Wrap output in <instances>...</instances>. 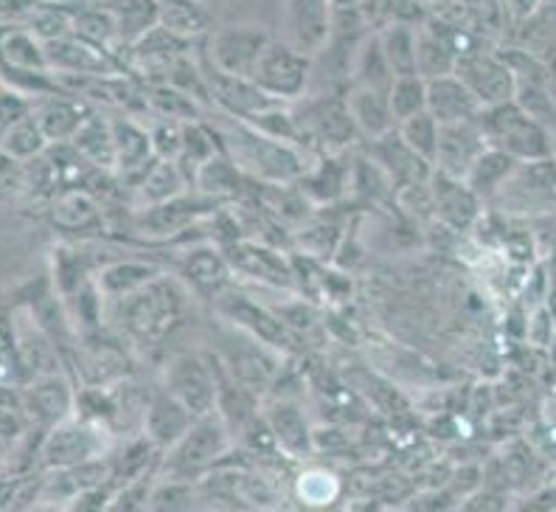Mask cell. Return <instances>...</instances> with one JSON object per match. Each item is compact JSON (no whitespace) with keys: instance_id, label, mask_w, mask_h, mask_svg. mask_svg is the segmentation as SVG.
<instances>
[{"instance_id":"37","label":"cell","mask_w":556,"mask_h":512,"mask_svg":"<svg viewBox=\"0 0 556 512\" xmlns=\"http://www.w3.org/2000/svg\"><path fill=\"white\" fill-rule=\"evenodd\" d=\"M244 172L233 164V158L228 152H217V155L211 158L208 164L200 166L198 178H194V189L203 191L205 198L214 200H231L237 198L239 191H242L244 184Z\"/></svg>"},{"instance_id":"12","label":"cell","mask_w":556,"mask_h":512,"mask_svg":"<svg viewBox=\"0 0 556 512\" xmlns=\"http://www.w3.org/2000/svg\"><path fill=\"white\" fill-rule=\"evenodd\" d=\"M270 35L258 26H225L217 35H211L205 60L223 74L248 76L251 79L258 60L270 46Z\"/></svg>"},{"instance_id":"5","label":"cell","mask_w":556,"mask_h":512,"mask_svg":"<svg viewBox=\"0 0 556 512\" xmlns=\"http://www.w3.org/2000/svg\"><path fill=\"white\" fill-rule=\"evenodd\" d=\"M163 389L177 397L194 417H208L219 403L217 363L200 352H184L169 363Z\"/></svg>"},{"instance_id":"39","label":"cell","mask_w":556,"mask_h":512,"mask_svg":"<svg viewBox=\"0 0 556 512\" xmlns=\"http://www.w3.org/2000/svg\"><path fill=\"white\" fill-rule=\"evenodd\" d=\"M458 60L462 54L455 51L453 42L441 35L433 23H428L425 28H419V74L425 79H433V76L455 74L458 68Z\"/></svg>"},{"instance_id":"57","label":"cell","mask_w":556,"mask_h":512,"mask_svg":"<svg viewBox=\"0 0 556 512\" xmlns=\"http://www.w3.org/2000/svg\"><path fill=\"white\" fill-rule=\"evenodd\" d=\"M554 161H556V147H554Z\"/></svg>"},{"instance_id":"43","label":"cell","mask_w":556,"mask_h":512,"mask_svg":"<svg viewBox=\"0 0 556 512\" xmlns=\"http://www.w3.org/2000/svg\"><path fill=\"white\" fill-rule=\"evenodd\" d=\"M3 65L28 71H51V62L46 54V42L28 28H14L3 35Z\"/></svg>"},{"instance_id":"4","label":"cell","mask_w":556,"mask_h":512,"mask_svg":"<svg viewBox=\"0 0 556 512\" xmlns=\"http://www.w3.org/2000/svg\"><path fill=\"white\" fill-rule=\"evenodd\" d=\"M225 451H228V425L219 417V411H214L208 417H198V423L186 430V437L163 453V476L200 485L217 467Z\"/></svg>"},{"instance_id":"45","label":"cell","mask_w":556,"mask_h":512,"mask_svg":"<svg viewBox=\"0 0 556 512\" xmlns=\"http://www.w3.org/2000/svg\"><path fill=\"white\" fill-rule=\"evenodd\" d=\"M388 102H391V110H394L396 124H402L410 116H419V113L428 110V79L421 74L396 76L391 90H388Z\"/></svg>"},{"instance_id":"2","label":"cell","mask_w":556,"mask_h":512,"mask_svg":"<svg viewBox=\"0 0 556 512\" xmlns=\"http://www.w3.org/2000/svg\"><path fill=\"white\" fill-rule=\"evenodd\" d=\"M113 301H118V308H122L118 310V322H122L124 333L132 341H141L147 347L166 341L180 327L186 313L184 290L166 274L141 287L138 294Z\"/></svg>"},{"instance_id":"10","label":"cell","mask_w":556,"mask_h":512,"mask_svg":"<svg viewBox=\"0 0 556 512\" xmlns=\"http://www.w3.org/2000/svg\"><path fill=\"white\" fill-rule=\"evenodd\" d=\"M503 209L522 214L556 212V161H522L497 191Z\"/></svg>"},{"instance_id":"46","label":"cell","mask_w":556,"mask_h":512,"mask_svg":"<svg viewBox=\"0 0 556 512\" xmlns=\"http://www.w3.org/2000/svg\"><path fill=\"white\" fill-rule=\"evenodd\" d=\"M51 271H54V290L62 299L79 290L88 279H93L88 253L76 251V248H56Z\"/></svg>"},{"instance_id":"54","label":"cell","mask_w":556,"mask_h":512,"mask_svg":"<svg viewBox=\"0 0 556 512\" xmlns=\"http://www.w3.org/2000/svg\"><path fill=\"white\" fill-rule=\"evenodd\" d=\"M3 108H0V113H3V130L7 127H12V124L23 122V118L35 116V99L28 93H23V90L17 88H9V85H3Z\"/></svg>"},{"instance_id":"32","label":"cell","mask_w":556,"mask_h":512,"mask_svg":"<svg viewBox=\"0 0 556 512\" xmlns=\"http://www.w3.org/2000/svg\"><path fill=\"white\" fill-rule=\"evenodd\" d=\"M157 276H163V267L155 265V262L122 260L104 265L102 271L96 274V279H99V285H102L108 299H124V296L138 294L141 287L155 282Z\"/></svg>"},{"instance_id":"51","label":"cell","mask_w":556,"mask_h":512,"mask_svg":"<svg viewBox=\"0 0 556 512\" xmlns=\"http://www.w3.org/2000/svg\"><path fill=\"white\" fill-rule=\"evenodd\" d=\"M198 504V482L163 476L150 492V510H191Z\"/></svg>"},{"instance_id":"28","label":"cell","mask_w":556,"mask_h":512,"mask_svg":"<svg viewBox=\"0 0 556 512\" xmlns=\"http://www.w3.org/2000/svg\"><path fill=\"white\" fill-rule=\"evenodd\" d=\"M349 113H352L354 124H357L359 136L366 141H374V138H382L386 133L396 130L394 110H391V102H388L386 90H374L363 88V85H352L349 90Z\"/></svg>"},{"instance_id":"7","label":"cell","mask_w":556,"mask_h":512,"mask_svg":"<svg viewBox=\"0 0 556 512\" xmlns=\"http://www.w3.org/2000/svg\"><path fill=\"white\" fill-rule=\"evenodd\" d=\"M217 308L223 319L231 322L233 329L244 333L248 338H256L265 347L276 349L278 355H290L292 349H295V333L290 329V324L278 313H273V310L262 308L251 296L228 290V294L217 299Z\"/></svg>"},{"instance_id":"55","label":"cell","mask_w":556,"mask_h":512,"mask_svg":"<svg viewBox=\"0 0 556 512\" xmlns=\"http://www.w3.org/2000/svg\"><path fill=\"white\" fill-rule=\"evenodd\" d=\"M536 7H540V0H506V9H509L515 21H529Z\"/></svg>"},{"instance_id":"1","label":"cell","mask_w":556,"mask_h":512,"mask_svg":"<svg viewBox=\"0 0 556 512\" xmlns=\"http://www.w3.org/2000/svg\"><path fill=\"white\" fill-rule=\"evenodd\" d=\"M223 150L233 158V164L244 172V178L256 184H299L309 170L304 161V147L267 133L256 130L248 122L228 116V122L214 124Z\"/></svg>"},{"instance_id":"24","label":"cell","mask_w":556,"mask_h":512,"mask_svg":"<svg viewBox=\"0 0 556 512\" xmlns=\"http://www.w3.org/2000/svg\"><path fill=\"white\" fill-rule=\"evenodd\" d=\"M428 110L441 124L478 122L483 102L458 74H444L428 79Z\"/></svg>"},{"instance_id":"44","label":"cell","mask_w":556,"mask_h":512,"mask_svg":"<svg viewBox=\"0 0 556 512\" xmlns=\"http://www.w3.org/2000/svg\"><path fill=\"white\" fill-rule=\"evenodd\" d=\"M299 184L304 186L306 198L329 203L338 195H343L346 186H352V170H343L334 158H324L315 170L304 172V178Z\"/></svg>"},{"instance_id":"40","label":"cell","mask_w":556,"mask_h":512,"mask_svg":"<svg viewBox=\"0 0 556 512\" xmlns=\"http://www.w3.org/2000/svg\"><path fill=\"white\" fill-rule=\"evenodd\" d=\"M110 12L116 14L122 42L132 46L150 28L161 23V3L157 0H110Z\"/></svg>"},{"instance_id":"25","label":"cell","mask_w":556,"mask_h":512,"mask_svg":"<svg viewBox=\"0 0 556 512\" xmlns=\"http://www.w3.org/2000/svg\"><path fill=\"white\" fill-rule=\"evenodd\" d=\"M265 423L270 425L273 437H276L278 451L290 459H306L315 451V434L313 425L306 420L299 403L292 400H276L262 411Z\"/></svg>"},{"instance_id":"8","label":"cell","mask_w":556,"mask_h":512,"mask_svg":"<svg viewBox=\"0 0 556 512\" xmlns=\"http://www.w3.org/2000/svg\"><path fill=\"white\" fill-rule=\"evenodd\" d=\"M99 457H104V428L81 417H71L46 430L40 445V462L46 471L85 465Z\"/></svg>"},{"instance_id":"22","label":"cell","mask_w":556,"mask_h":512,"mask_svg":"<svg viewBox=\"0 0 556 512\" xmlns=\"http://www.w3.org/2000/svg\"><path fill=\"white\" fill-rule=\"evenodd\" d=\"M113 136H116V178L136 189L143 175L155 164V143L150 127H141L132 116H113Z\"/></svg>"},{"instance_id":"56","label":"cell","mask_w":556,"mask_h":512,"mask_svg":"<svg viewBox=\"0 0 556 512\" xmlns=\"http://www.w3.org/2000/svg\"><path fill=\"white\" fill-rule=\"evenodd\" d=\"M551 276L556 279V248H554V257H551Z\"/></svg>"},{"instance_id":"14","label":"cell","mask_w":556,"mask_h":512,"mask_svg":"<svg viewBox=\"0 0 556 512\" xmlns=\"http://www.w3.org/2000/svg\"><path fill=\"white\" fill-rule=\"evenodd\" d=\"M203 65V74H205V85H208V93H211V104H217L223 113L233 118H253L258 113H267V110L278 108V99L267 96L265 90L258 88L253 79L248 76H233V74H223L211 65L208 60L200 62Z\"/></svg>"},{"instance_id":"17","label":"cell","mask_w":556,"mask_h":512,"mask_svg":"<svg viewBox=\"0 0 556 512\" xmlns=\"http://www.w3.org/2000/svg\"><path fill=\"white\" fill-rule=\"evenodd\" d=\"M21 395L31 423L40 425L42 430H51L54 425L76 417V391L62 372L31 377Z\"/></svg>"},{"instance_id":"50","label":"cell","mask_w":556,"mask_h":512,"mask_svg":"<svg viewBox=\"0 0 556 512\" xmlns=\"http://www.w3.org/2000/svg\"><path fill=\"white\" fill-rule=\"evenodd\" d=\"M295 496L306 507H326L340 496V482L334 473L313 467V471H304L295 478Z\"/></svg>"},{"instance_id":"52","label":"cell","mask_w":556,"mask_h":512,"mask_svg":"<svg viewBox=\"0 0 556 512\" xmlns=\"http://www.w3.org/2000/svg\"><path fill=\"white\" fill-rule=\"evenodd\" d=\"M343 242V232L332 223H326V220H318V223H309L299 232V246L301 253L306 257H313V260H329L334 251Z\"/></svg>"},{"instance_id":"53","label":"cell","mask_w":556,"mask_h":512,"mask_svg":"<svg viewBox=\"0 0 556 512\" xmlns=\"http://www.w3.org/2000/svg\"><path fill=\"white\" fill-rule=\"evenodd\" d=\"M150 136L155 143V155L163 161H177L180 150H184V122H175V118L157 116L150 124Z\"/></svg>"},{"instance_id":"13","label":"cell","mask_w":556,"mask_h":512,"mask_svg":"<svg viewBox=\"0 0 556 512\" xmlns=\"http://www.w3.org/2000/svg\"><path fill=\"white\" fill-rule=\"evenodd\" d=\"M455 74L462 76L464 83L476 90V96L483 102V108L511 102L517 93L515 68H511L509 60L503 57V51L495 54V51L478 48L472 54H464L462 60H458Z\"/></svg>"},{"instance_id":"15","label":"cell","mask_w":556,"mask_h":512,"mask_svg":"<svg viewBox=\"0 0 556 512\" xmlns=\"http://www.w3.org/2000/svg\"><path fill=\"white\" fill-rule=\"evenodd\" d=\"M430 195H433V212L441 226L467 234L481 223L483 198L464 178H453L447 172L435 170L430 180Z\"/></svg>"},{"instance_id":"47","label":"cell","mask_w":556,"mask_h":512,"mask_svg":"<svg viewBox=\"0 0 556 512\" xmlns=\"http://www.w3.org/2000/svg\"><path fill=\"white\" fill-rule=\"evenodd\" d=\"M23 28H28L42 42L62 40V37L74 35V14L54 7V3H35L23 21Z\"/></svg>"},{"instance_id":"16","label":"cell","mask_w":556,"mask_h":512,"mask_svg":"<svg viewBox=\"0 0 556 512\" xmlns=\"http://www.w3.org/2000/svg\"><path fill=\"white\" fill-rule=\"evenodd\" d=\"M368 158L386 172L391 184L396 186V191L410 189V186H428L433 180L435 166L430 164L428 158H421L419 152L407 147L405 138L400 136V127L386 133L382 138L368 141Z\"/></svg>"},{"instance_id":"19","label":"cell","mask_w":556,"mask_h":512,"mask_svg":"<svg viewBox=\"0 0 556 512\" xmlns=\"http://www.w3.org/2000/svg\"><path fill=\"white\" fill-rule=\"evenodd\" d=\"M46 54L51 62V71L60 76H110L127 74V71L113 60L110 48L96 46L79 35H68L62 40L46 42Z\"/></svg>"},{"instance_id":"48","label":"cell","mask_w":556,"mask_h":512,"mask_svg":"<svg viewBox=\"0 0 556 512\" xmlns=\"http://www.w3.org/2000/svg\"><path fill=\"white\" fill-rule=\"evenodd\" d=\"M74 35L85 37V40L102 48H113L116 42H122L116 14L110 12V9H81V12H76Z\"/></svg>"},{"instance_id":"58","label":"cell","mask_w":556,"mask_h":512,"mask_svg":"<svg viewBox=\"0 0 556 512\" xmlns=\"http://www.w3.org/2000/svg\"><path fill=\"white\" fill-rule=\"evenodd\" d=\"M554 349H556V341H554Z\"/></svg>"},{"instance_id":"33","label":"cell","mask_w":556,"mask_h":512,"mask_svg":"<svg viewBox=\"0 0 556 512\" xmlns=\"http://www.w3.org/2000/svg\"><path fill=\"white\" fill-rule=\"evenodd\" d=\"M517 164H520V161H517L515 155H509V152L495 147V143H489L486 152H483L476 161V166L469 170L467 184L472 186L483 200H492L497 198V191L506 186V180L515 175Z\"/></svg>"},{"instance_id":"27","label":"cell","mask_w":556,"mask_h":512,"mask_svg":"<svg viewBox=\"0 0 556 512\" xmlns=\"http://www.w3.org/2000/svg\"><path fill=\"white\" fill-rule=\"evenodd\" d=\"M96 110V104L85 102L76 93H56L46 96V99H37L35 116L42 124L48 141L51 143H68L76 136V130L81 127V122Z\"/></svg>"},{"instance_id":"11","label":"cell","mask_w":556,"mask_h":512,"mask_svg":"<svg viewBox=\"0 0 556 512\" xmlns=\"http://www.w3.org/2000/svg\"><path fill=\"white\" fill-rule=\"evenodd\" d=\"M292 116L299 122V130L304 136L306 147H326V150H346L359 136L357 124L349 113L346 102L338 99H315L306 108L292 110Z\"/></svg>"},{"instance_id":"31","label":"cell","mask_w":556,"mask_h":512,"mask_svg":"<svg viewBox=\"0 0 556 512\" xmlns=\"http://www.w3.org/2000/svg\"><path fill=\"white\" fill-rule=\"evenodd\" d=\"M354 76V85H363V88L374 90H391L394 85V71H391V62L386 57V48H382L380 32H371L368 37L359 40V46L354 48L352 65H349Z\"/></svg>"},{"instance_id":"49","label":"cell","mask_w":556,"mask_h":512,"mask_svg":"<svg viewBox=\"0 0 556 512\" xmlns=\"http://www.w3.org/2000/svg\"><path fill=\"white\" fill-rule=\"evenodd\" d=\"M400 136L414 152L421 158H428L430 164L435 166V152H439V138H441V122L425 110L419 116H410L400 124Z\"/></svg>"},{"instance_id":"9","label":"cell","mask_w":556,"mask_h":512,"mask_svg":"<svg viewBox=\"0 0 556 512\" xmlns=\"http://www.w3.org/2000/svg\"><path fill=\"white\" fill-rule=\"evenodd\" d=\"M225 253L231 260L233 274L244 279L267 285L273 290H292L295 287V262L285 251L265 242V239L239 237L233 242H225Z\"/></svg>"},{"instance_id":"23","label":"cell","mask_w":556,"mask_h":512,"mask_svg":"<svg viewBox=\"0 0 556 512\" xmlns=\"http://www.w3.org/2000/svg\"><path fill=\"white\" fill-rule=\"evenodd\" d=\"M290 42L315 57L332 42L334 0H287Z\"/></svg>"},{"instance_id":"38","label":"cell","mask_w":556,"mask_h":512,"mask_svg":"<svg viewBox=\"0 0 556 512\" xmlns=\"http://www.w3.org/2000/svg\"><path fill=\"white\" fill-rule=\"evenodd\" d=\"M189 189L191 184L189 178H186V172L180 170V164H177V161H163V158H157L155 164L150 166V172L143 175L141 184L136 186V195L141 198L143 205H157L177 198V195H184V191Z\"/></svg>"},{"instance_id":"20","label":"cell","mask_w":556,"mask_h":512,"mask_svg":"<svg viewBox=\"0 0 556 512\" xmlns=\"http://www.w3.org/2000/svg\"><path fill=\"white\" fill-rule=\"evenodd\" d=\"M489 138L478 122H455L441 124L439 152H435V170L447 172L453 178L467 180L469 170L476 166L478 158L486 152Z\"/></svg>"},{"instance_id":"21","label":"cell","mask_w":556,"mask_h":512,"mask_svg":"<svg viewBox=\"0 0 556 512\" xmlns=\"http://www.w3.org/2000/svg\"><path fill=\"white\" fill-rule=\"evenodd\" d=\"M177 265H180V274L189 282V287H194L200 296H208V299H219L223 294H228V285L237 276L225 248L208 246V242L186 248L177 257Z\"/></svg>"},{"instance_id":"36","label":"cell","mask_w":556,"mask_h":512,"mask_svg":"<svg viewBox=\"0 0 556 512\" xmlns=\"http://www.w3.org/2000/svg\"><path fill=\"white\" fill-rule=\"evenodd\" d=\"M380 40L394 76L419 74V28L414 23L396 21L380 28Z\"/></svg>"},{"instance_id":"18","label":"cell","mask_w":556,"mask_h":512,"mask_svg":"<svg viewBox=\"0 0 556 512\" xmlns=\"http://www.w3.org/2000/svg\"><path fill=\"white\" fill-rule=\"evenodd\" d=\"M219 209V200L205 198L203 191L189 189L177 198L166 200L157 205H143V214L138 220V228L150 237H172V234L184 232L194 226L198 220L211 217Z\"/></svg>"},{"instance_id":"26","label":"cell","mask_w":556,"mask_h":512,"mask_svg":"<svg viewBox=\"0 0 556 512\" xmlns=\"http://www.w3.org/2000/svg\"><path fill=\"white\" fill-rule=\"evenodd\" d=\"M198 423V417L186 409L177 397H172L169 391L161 389L157 395L150 397V405H147V414H143L141 430L152 442L161 448L163 453L175 448L180 439L186 437V430Z\"/></svg>"},{"instance_id":"29","label":"cell","mask_w":556,"mask_h":512,"mask_svg":"<svg viewBox=\"0 0 556 512\" xmlns=\"http://www.w3.org/2000/svg\"><path fill=\"white\" fill-rule=\"evenodd\" d=\"M71 147L99 172H116V136H113V118L93 110L76 136L71 138Z\"/></svg>"},{"instance_id":"35","label":"cell","mask_w":556,"mask_h":512,"mask_svg":"<svg viewBox=\"0 0 556 512\" xmlns=\"http://www.w3.org/2000/svg\"><path fill=\"white\" fill-rule=\"evenodd\" d=\"M217 152H223V143H219L214 124H205L203 118L184 124V150H180L177 164L186 172L191 189H194V178H198L200 166L208 164Z\"/></svg>"},{"instance_id":"30","label":"cell","mask_w":556,"mask_h":512,"mask_svg":"<svg viewBox=\"0 0 556 512\" xmlns=\"http://www.w3.org/2000/svg\"><path fill=\"white\" fill-rule=\"evenodd\" d=\"M99 217H102V205H99V200L85 186L62 189L51 198V220H54V226L62 228V232H88L90 226L99 223Z\"/></svg>"},{"instance_id":"6","label":"cell","mask_w":556,"mask_h":512,"mask_svg":"<svg viewBox=\"0 0 556 512\" xmlns=\"http://www.w3.org/2000/svg\"><path fill=\"white\" fill-rule=\"evenodd\" d=\"M309 71H313V57L304 54L301 48L292 42L273 40L267 51L258 60L256 71H253V83L265 90L267 96L278 99V102H299L306 93L309 85Z\"/></svg>"},{"instance_id":"42","label":"cell","mask_w":556,"mask_h":512,"mask_svg":"<svg viewBox=\"0 0 556 512\" xmlns=\"http://www.w3.org/2000/svg\"><path fill=\"white\" fill-rule=\"evenodd\" d=\"M161 3V26L175 35L194 40L208 32V12L203 0H157Z\"/></svg>"},{"instance_id":"3","label":"cell","mask_w":556,"mask_h":512,"mask_svg":"<svg viewBox=\"0 0 556 512\" xmlns=\"http://www.w3.org/2000/svg\"><path fill=\"white\" fill-rule=\"evenodd\" d=\"M481 127L486 133L489 143H495V147L506 150L509 155H515L520 164L522 161L554 158L556 136L536 118H531L515 99L483 108Z\"/></svg>"},{"instance_id":"41","label":"cell","mask_w":556,"mask_h":512,"mask_svg":"<svg viewBox=\"0 0 556 512\" xmlns=\"http://www.w3.org/2000/svg\"><path fill=\"white\" fill-rule=\"evenodd\" d=\"M147 108L155 110L157 116L175 118V122L184 124L203 118V113H200L203 102L169 83H152V88H147Z\"/></svg>"},{"instance_id":"34","label":"cell","mask_w":556,"mask_h":512,"mask_svg":"<svg viewBox=\"0 0 556 512\" xmlns=\"http://www.w3.org/2000/svg\"><path fill=\"white\" fill-rule=\"evenodd\" d=\"M0 150H3V158H9V161L35 164V161H40L51 150V141H48L46 130L37 122V116H28L3 130V136H0Z\"/></svg>"},{"instance_id":"59","label":"cell","mask_w":556,"mask_h":512,"mask_svg":"<svg viewBox=\"0 0 556 512\" xmlns=\"http://www.w3.org/2000/svg\"><path fill=\"white\" fill-rule=\"evenodd\" d=\"M501 3H503V0H501Z\"/></svg>"}]
</instances>
